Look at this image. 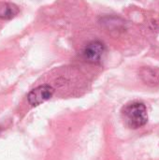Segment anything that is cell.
I'll return each mask as SVG.
<instances>
[{"mask_svg":"<svg viewBox=\"0 0 159 160\" xmlns=\"http://www.w3.org/2000/svg\"><path fill=\"white\" fill-rule=\"evenodd\" d=\"M122 118L129 128L137 129L146 125L148 114L146 106L139 101L127 103L121 112Z\"/></svg>","mask_w":159,"mask_h":160,"instance_id":"6da1fadb","label":"cell"},{"mask_svg":"<svg viewBox=\"0 0 159 160\" xmlns=\"http://www.w3.org/2000/svg\"><path fill=\"white\" fill-rule=\"evenodd\" d=\"M105 52V45L98 40L89 42L82 50V58L90 64H98Z\"/></svg>","mask_w":159,"mask_h":160,"instance_id":"7a4b0ae2","label":"cell"},{"mask_svg":"<svg viewBox=\"0 0 159 160\" xmlns=\"http://www.w3.org/2000/svg\"><path fill=\"white\" fill-rule=\"evenodd\" d=\"M54 93V89L49 84L39 85L33 89L27 96V99L30 105L33 107L38 106L41 103L49 100Z\"/></svg>","mask_w":159,"mask_h":160,"instance_id":"3957f363","label":"cell"},{"mask_svg":"<svg viewBox=\"0 0 159 160\" xmlns=\"http://www.w3.org/2000/svg\"><path fill=\"white\" fill-rule=\"evenodd\" d=\"M19 13L18 7L9 2H0V19L11 20Z\"/></svg>","mask_w":159,"mask_h":160,"instance_id":"277c9868","label":"cell"},{"mask_svg":"<svg viewBox=\"0 0 159 160\" xmlns=\"http://www.w3.org/2000/svg\"><path fill=\"white\" fill-rule=\"evenodd\" d=\"M142 81L150 85H157L159 83V70L157 68H143L140 72Z\"/></svg>","mask_w":159,"mask_h":160,"instance_id":"5b68a950","label":"cell"}]
</instances>
